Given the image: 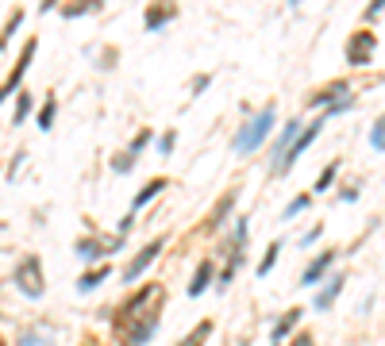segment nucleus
Segmentation results:
<instances>
[{"instance_id": "obj_1", "label": "nucleus", "mask_w": 385, "mask_h": 346, "mask_svg": "<svg viewBox=\"0 0 385 346\" xmlns=\"http://www.w3.org/2000/svg\"><path fill=\"white\" fill-rule=\"evenodd\" d=\"M274 127H277V104H262L258 112H251L247 120L239 123V131H235V139H232V150L239 154V158H251L255 150L266 146V139L274 135Z\"/></svg>"}, {"instance_id": "obj_2", "label": "nucleus", "mask_w": 385, "mask_h": 346, "mask_svg": "<svg viewBox=\"0 0 385 346\" xmlns=\"http://www.w3.org/2000/svg\"><path fill=\"white\" fill-rule=\"evenodd\" d=\"M158 304H166V285H162V281H143V285H135V288L124 296V300L112 308V327H124V323H131V319L146 316L151 308H158Z\"/></svg>"}, {"instance_id": "obj_3", "label": "nucleus", "mask_w": 385, "mask_h": 346, "mask_svg": "<svg viewBox=\"0 0 385 346\" xmlns=\"http://www.w3.org/2000/svg\"><path fill=\"white\" fill-rule=\"evenodd\" d=\"M12 285L23 300H43L46 296V274H43V258L39 254H23L12 269Z\"/></svg>"}, {"instance_id": "obj_4", "label": "nucleus", "mask_w": 385, "mask_h": 346, "mask_svg": "<svg viewBox=\"0 0 385 346\" xmlns=\"http://www.w3.org/2000/svg\"><path fill=\"white\" fill-rule=\"evenodd\" d=\"M166 243H170L166 235H154L151 243H143V246H139V250H135V254H131V258L124 262V269H120L116 277H120V281H124V285H139V281H143V277H146V274H151V269H154V262L162 258V250H166Z\"/></svg>"}, {"instance_id": "obj_5", "label": "nucleus", "mask_w": 385, "mask_h": 346, "mask_svg": "<svg viewBox=\"0 0 385 346\" xmlns=\"http://www.w3.org/2000/svg\"><path fill=\"white\" fill-rule=\"evenodd\" d=\"M251 250V216H235L227 231L216 238V258L227 262V258H247Z\"/></svg>"}, {"instance_id": "obj_6", "label": "nucleus", "mask_w": 385, "mask_h": 346, "mask_svg": "<svg viewBox=\"0 0 385 346\" xmlns=\"http://www.w3.org/2000/svg\"><path fill=\"white\" fill-rule=\"evenodd\" d=\"M158 327H162V304H158V308H151L146 316H139V319H131V323L116 327V342H124V346H146L154 335H158Z\"/></svg>"}, {"instance_id": "obj_7", "label": "nucleus", "mask_w": 385, "mask_h": 346, "mask_svg": "<svg viewBox=\"0 0 385 346\" xmlns=\"http://www.w3.org/2000/svg\"><path fill=\"white\" fill-rule=\"evenodd\" d=\"M324 115H320V120H313V123H308V127H301V135L297 139H293V146H289V154H285V158H282V166H277L274 169V177H285V173H289L293 166H297V162L301 158H305V154L308 150H313V143H316V139H320V131H324Z\"/></svg>"}, {"instance_id": "obj_8", "label": "nucleus", "mask_w": 385, "mask_h": 346, "mask_svg": "<svg viewBox=\"0 0 385 346\" xmlns=\"http://www.w3.org/2000/svg\"><path fill=\"white\" fill-rule=\"evenodd\" d=\"M335 262H339V250H335V246H327V250L313 254V258H308V266L301 269L297 285H301V288H320V285L327 281V277H332Z\"/></svg>"}, {"instance_id": "obj_9", "label": "nucleus", "mask_w": 385, "mask_h": 346, "mask_svg": "<svg viewBox=\"0 0 385 346\" xmlns=\"http://www.w3.org/2000/svg\"><path fill=\"white\" fill-rule=\"evenodd\" d=\"M239 193H243V188L232 185V188H224V193L216 196V204H212L208 216H204V231H208V235H212V231H224V227L235 219V208H239Z\"/></svg>"}, {"instance_id": "obj_10", "label": "nucleus", "mask_w": 385, "mask_h": 346, "mask_svg": "<svg viewBox=\"0 0 385 346\" xmlns=\"http://www.w3.org/2000/svg\"><path fill=\"white\" fill-rule=\"evenodd\" d=\"M374 54H378V35H374L370 27H358L355 35L347 39V46H343V58H347V65H355V70L370 65Z\"/></svg>"}, {"instance_id": "obj_11", "label": "nucleus", "mask_w": 385, "mask_h": 346, "mask_svg": "<svg viewBox=\"0 0 385 346\" xmlns=\"http://www.w3.org/2000/svg\"><path fill=\"white\" fill-rule=\"evenodd\" d=\"M301 323H305V308H285L282 316L274 319V327H270V346L289 342L293 335L301 331Z\"/></svg>"}, {"instance_id": "obj_12", "label": "nucleus", "mask_w": 385, "mask_h": 346, "mask_svg": "<svg viewBox=\"0 0 385 346\" xmlns=\"http://www.w3.org/2000/svg\"><path fill=\"white\" fill-rule=\"evenodd\" d=\"M343 288H347V274H343V269H332V277H327L313 296V312H332L335 300L343 296Z\"/></svg>"}, {"instance_id": "obj_13", "label": "nucleus", "mask_w": 385, "mask_h": 346, "mask_svg": "<svg viewBox=\"0 0 385 346\" xmlns=\"http://www.w3.org/2000/svg\"><path fill=\"white\" fill-rule=\"evenodd\" d=\"M177 20V0H151L143 12V27L146 31H166Z\"/></svg>"}, {"instance_id": "obj_14", "label": "nucleus", "mask_w": 385, "mask_h": 346, "mask_svg": "<svg viewBox=\"0 0 385 346\" xmlns=\"http://www.w3.org/2000/svg\"><path fill=\"white\" fill-rule=\"evenodd\" d=\"M212 281H216V258H201L189 277V285H185V293H189V300H201L204 293L212 288Z\"/></svg>"}, {"instance_id": "obj_15", "label": "nucleus", "mask_w": 385, "mask_h": 346, "mask_svg": "<svg viewBox=\"0 0 385 346\" xmlns=\"http://www.w3.org/2000/svg\"><path fill=\"white\" fill-rule=\"evenodd\" d=\"M73 254H77L85 266H96V262L108 258V238L104 235H81L77 243H73Z\"/></svg>"}, {"instance_id": "obj_16", "label": "nucleus", "mask_w": 385, "mask_h": 346, "mask_svg": "<svg viewBox=\"0 0 385 346\" xmlns=\"http://www.w3.org/2000/svg\"><path fill=\"white\" fill-rule=\"evenodd\" d=\"M297 135H301V120H285V127L277 131L274 146H270V173L282 166V158L289 154V146H293V139H297Z\"/></svg>"}, {"instance_id": "obj_17", "label": "nucleus", "mask_w": 385, "mask_h": 346, "mask_svg": "<svg viewBox=\"0 0 385 346\" xmlns=\"http://www.w3.org/2000/svg\"><path fill=\"white\" fill-rule=\"evenodd\" d=\"M112 274H116V269H112V262H96V266H85V274L77 277V293L89 296L93 288H101L104 281H108Z\"/></svg>"}, {"instance_id": "obj_18", "label": "nucleus", "mask_w": 385, "mask_h": 346, "mask_svg": "<svg viewBox=\"0 0 385 346\" xmlns=\"http://www.w3.org/2000/svg\"><path fill=\"white\" fill-rule=\"evenodd\" d=\"M347 93H355L351 81H327L324 89H316V93L308 96V108H327V104H335L339 96H347Z\"/></svg>"}, {"instance_id": "obj_19", "label": "nucleus", "mask_w": 385, "mask_h": 346, "mask_svg": "<svg viewBox=\"0 0 385 346\" xmlns=\"http://www.w3.org/2000/svg\"><path fill=\"white\" fill-rule=\"evenodd\" d=\"M166 188H170V177H151V181H146V185L135 193V200H131V212L139 216L143 208H151V204L158 200V196L166 193Z\"/></svg>"}, {"instance_id": "obj_20", "label": "nucleus", "mask_w": 385, "mask_h": 346, "mask_svg": "<svg viewBox=\"0 0 385 346\" xmlns=\"http://www.w3.org/2000/svg\"><path fill=\"white\" fill-rule=\"evenodd\" d=\"M104 0H65L62 4V20H81V15H93L101 12Z\"/></svg>"}, {"instance_id": "obj_21", "label": "nucleus", "mask_w": 385, "mask_h": 346, "mask_svg": "<svg viewBox=\"0 0 385 346\" xmlns=\"http://www.w3.org/2000/svg\"><path fill=\"white\" fill-rule=\"evenodd\" d=\"M282 250H285V238H274V243L266 246V254H262L258 274H255V277H270V274H274V266L282 262Z\"/></svg>"}, {"instance_id": "obj_22", "label": "nucleus", "mask_w": 385, "mask_h": 346, "mask_svg": "<svg viewBox=\"0 0 385 346\" xmlns=\"http://www.w3.org/2000/svg\"><path fill=\"white\" fill-rule=\"evenodd\" d=\"M54 120H58V96L51 93L43 104H39V112H35V127H39V131H51Z\"/></svg>"}, {"instance_id": "obj_23", "label": "nucleus", "mask_w": 385, "mask_h": 346, "mask_svg": "<svg viewBox=\"0 0 385 346\" xmlns=\"http://www.w3.org/2000/svg\"><path fill=\"white\" fill-rule=\"evenodd\" d=\"M313 204H316V196H313V193H308V188H305V193H297V196H293L289 204H285L282 219H297V216H305V212H313Z\"/></svg>"}, {"instance_id": "obj_24", "label": "nucleus", "mask_w": 385, "mask_h": 346, "mask_svg": "<svg viewBox=\"0 0 385 346\" xmlns=\"http://www.w3.org/2000/svg\"><path fill=\"white\" fill-rule=\"evenodd\" d=\"M31 108H35L31 93H27V89H20V93H15V104H12V127H23L27 115H31Z\"/></svg>"}, {"instance_id": "obj_25", "label": "nucleus", "mask_w": 385, "mask_h": 346, "mask_svg": "<svg viewBox=\"0 0 385 346\" xmlns=\"http://www.w3.org/2000/svg\"><path fill=\"white\" fill-rule=\"evenodd\" d=\"M135 166H139V158H135V154L127 150V146H124V150H116V154H112V158H108V169L116 173V177H127V173L135 169Z\"/></svg>"}, {"instance_id": "obj_26", "label": "nucleus", "mask_w": 385, "mask_h": 346, "mask_svg": "<svg viewBox=\"0 0 385 346\" xmlns=\"http://www.w3.org/2000/svg\"><path fill=\"white\" fill-rule=\"evenodd\" d=\"M339 169H343V158H332L327 166L320 169V177H316V185H313V196L316 193H327V188L335 185V177H339Z\"/></svg>"}, {"instance_id": "obj_27", "label": "nucleus", "mask_w": 385, "mask_h": 346, "mask_svg": "<svg viewBox=\"0 0 385 346\" xmlns=\"http://www.w3.org/2000/svg\"><path fill=\"white\" fill-rule=\"evenodd\" d=\"M212 331H216V319H201V323H196L193 331L185 335V339L177 342V346H204V342H208V335H212Z\"/></svg>"}, {"instance_id": "obj_28", "label": "nucleus", "mask_w": 385, "mask_h": 346, "mask_svg": "<svg viewBox=\"0 0 385 346\" xmlns=\"http://www.w3.org/2000/svg\"><path fill=\"white\" fill-rule=\"evenodd\" d=\"M20 27H23V8H15V12L8 15V23L0 27V51H8V43L15 39V31H20Z\"/></svg>"}, {"instance_id": "obj_29", "label": "nucleus", "mask_w": 385, "mask_h": 346, "mask_svg": "<svg viewBox=\"0 0 385 346\" xmlns=\"http://www.w3.org/2000/svg\"><path fill=\"white\" fill-rule=\"evenodd\" d=\"M355 104H358V96H355V93L339 96L335 104H327V108H324V120H339V115H347L351 108H355Z\"/></svg>"}, {"instance_id": "obj_30", "label": "nucleus", "mask_w": 385, "mask_h": 346, "mask_svg": "<svg viewBox=\"0 0 385 346\" xmlns=\"http://www.w3.org/2000/svg\"><path fill=\"white\" fill-rule=\"evenodd\" d=\"M154 150H158L162 158H170V154L177 150V131H174V127H166L162 135H154Z\"/></svg>"}, {"instance_id": "obj_31", "label": "nucleus", "mask_w": 385, "mask_h": 346, "mask_svg": "<svg viewBox=\"0 0 385 346\" xmlns=\"http://www.w3.org/2000/svg\"><path fill=\"white\" fill-rule=\"evenodd\" d=\"M27 166V146H20V150L8 158V166H4V181H20V169Z\"/></svg>"}, {"instance_id": "obj_32", "label": "nucleus", "mask_w": 385, "mask_h": 346, "mask_svg": "<svg viewBox=\"0 0 385 346\" xmlns=\"http://www.w3.org/2000/svg\"><path fill=\"white\" fill-rule=\"evenodd\" d=\"M370 150L374 154H385V112L370 123Z\"/></svg>"}, {"instance_id": "obj_33", "label": "nucleus", "mask_w": 385, "mask_h": 346, "mask_svg": "<svg viewBox=\"0 0 385 346\" xmlns=\"http://www.w3.org/2000/svg\"><path fill=\"white\" fill-rule=\"evenodd\" d=\"M151 143H154V131H151V127H139V131H135V139H131V143H127V150H131V154H135V158H139V154H143V150H146V146H151Z\"/></svg>"}, {"instance_id": "obj_34", "label": "nucleus", "mask_w": 385, "mask_h": 346, "mask_svg": "<svg viewBox=\"0 0 385 346\" xmlns=\"http://www.w3.org/2000/svg\"><path fill=\"white\" fill-rule=\"evenodd\" d=\"M15 346H51V339H46V335L39 331V327H27V331H23L20 339H15Z\"/></svg>"}, {"instance_id": "obj_35", "label": "nucleus", "mask_w": 385, "mask_h": 346, "mask_svg": "<svg viewBox=\"0 0 385 346\" xmlns=\"http://www.w3.org/2000/svg\"><path fill=\"white\" fill-rule=\"evenodd\" d=\"M116 62H120V51H116V46H104L101 58H96V70L108 73V70H116Z\"/></svg>"}, {"instance_id": "obj_36", "label": "nucleus", "mask_w": 385, "mask_h": 346, "mask_svg": "<svg viewBox=\"0 0 385 346\" xmlns=\"http://www.w3.org/2000/svg\"><path fill=\"white\" fill-rule=\"evenodd\" d=\"M320 238H324V224H313V227L305 231V235H301V243H297V246H301V250H313V246L320 243Z\"/></svg>"}, {"instance_id": "obj_37", "label": "nucleus", "mask_w": 385, "mask_h": 346, "mask_svg": "<svg viewBox=\"0 0 385 346\" xmlns=\"http://www.w3.org/2000/svg\"><path fill=\"white\" fill-rule=\"evenodd\" d=\"M212 85V73H196V77L189 81V96H204Z\"/></svg>"}, {"instance_id": "obj_38", "label": "nucleus", "mask_w": 385, "mask_h": 346, "mask_svg": "<svg viewBox=\"0 0 385 346\" xmlns=\"http://www.w3.org/2000/svg\"><path fill=\"white\" fill-rule=\"evenodd\" d=\"M282 346H316V339H313V331H297L289 342H282Z\"/></svg>"}, {"instance_id": "obj_39", "label": "nucleus", "mask_w": 385, "mask_h": 346, "mask_svg": "<svg viewBox=\"0 0 385 346\" xmlns=\"http://www.w3.org/2000/svg\"><path fill=\"white\" fill-rule=\"evenodd\" d=\"M135 219H139L135 212H127V216H124V219H120V224H116V235H131V231H135Z\"/></svg>"}, {"instance_id": "obj_40", "label": "nucleus", "mask_w": 385, "mask_h": 346, "mask_svg": "<svg viewBox=\"0 0 385 346\" xmlns=\"http://www.w3.org/2000/svg\"><path fill=\"white\" fill-rule=\"evenodd\" d=\"M358 193H362L358 185H343V188H339V200H343V204H355V200H358Z\"/></svg>"}, {"instance_id": "obj_41", "label": "nucleus", "mask_w": 385, "mask_h": 346, "mask_svg": "<svg viewBox=\"0 0 385 346\" xmlns=\"http://www.w3.org/2000/svg\"><path fill=\"white\" fill-rule=\"evenodd\" d=\"M124 246H127V235H108V258H112V254H120Z\"/></svg>"}, {"instance_id": "obj_42", "label": "nucleus", "mask_w": 385, "mask_h": 346, "mask_svg": "<svg viewBox=\"0 0 385 346\" xmlns=\"http://www.w3.org/2000/svg\"><path fill=\"white\" fill-rule=\"evenodd\" d=\"M381 12H385V0H374V4H370V8H366V12H362V20L370 23V20H378Z\"/></svg>"}, {"instance_id": "obj_43", "label": "nucleus", "mask_w": 385, "mask_h": 346, "mask_svg": "<svg viewBox=\"0 0 385 346\" xmlns=\"http://www.w3.org/2000/svg\"><path fill=\"white\" fill-rule=\"evenodd\" d=\"M58 4H62V0H39V12H54Z\"/></svg>"}, {"instance_id": "obj_44", "label": "nucleus", "mask_w": 385, "mask_h": 346, "mask_svg": "<svg viewBox=\"0 0 385 346\" xmlns=\"http://www.w3.org/2000/svg\"><path fill=\"white\" fill-rule=\"evenodd\" d=\"M232 346H251V339H239V342H232Z\"/></svg>"}, {"instance_id": "obj_45", "label": "nucleus", "mask_w": 385, "mask_h": 346, "mask_svg": "<svg viewBox=\"0 0 385 346\" xmlns=\"http://www.w3.org/2000/svg\"><path fill=\"white\" fill-rule=\"evenodd\" d=\"M301 4H305V0H289V8H301Z\"/></svg>"}, {"instance_id": "obj_46", "label": "nucleus", "mask_w": 385, "mask_h": 346, "mask_svg": "<svg viewBox=\"0 0 385 346\" xmlns=\"http://www.w3.org/2000/svg\"><path fill=\"white\" fill-rule=\"evenodd\" d=\"M0 346H8V339H4V335H0Z\"/></svg>"}, {"instance_id": "obj_47", "label": "nucleus", "mask_w": 385, "mask_h": 346, "mask_svg": "<svg viewBox=\"0 0 385 346\" xmlns=\"http://www.w3.org/2000/svg\"><path fill=\"white\" fill-rule=\"evenodd\" d=\"M0 319H4V312H0Z\"/></svg>"}, {"instance_id": "obj_48", "label": "nucleus", "mask_w": 385, "mask_h": 346, "mask_svg": "<svg viewBox=\"0 0 385 346\" xmlns=\"http://www.w3.org/2000/svg\"><path fill=\"white\" fill-rule=\"evenodd\" d=\"M0 173H4V169H0Z\"/></svg>"}]
</instances>
